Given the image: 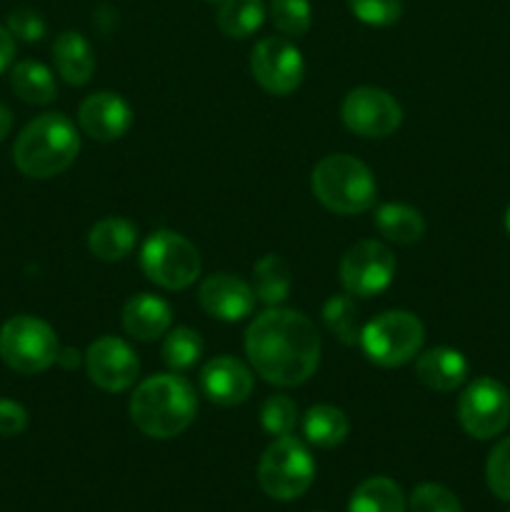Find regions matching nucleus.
<instances>
[{
  "mask_svg": "<svg viewBox=\"0 0 510 512\" xmlns=\"http://www.w3.org/2000/svg\"><path fill=\"white\" fill-rule=\"evenodd\" d=\"M200 390L215 405H240L253 393V373L238 358L218 355L200 370Z\"/></svg>",
  "mask_w": 510,
  "mask_h": 512,
  "instance_id": "nucleus-16",
  "label": "nucleus"
},
{
  "mask_svg": "<svg viewBox=\"0 0 510 512\" xmlns=\"http://www.w3.org/2000/svg\"><path fill=\"white\" fill-rule=\"evenodd\" d=\"M245 353L260 378L293 388L318 370L320 335L303 313L275 305L248 325Z\"/></svg>",
  "mask_w": 510,
  "mask_h": 512,
  "instance_id": "nucleus-1",
  "label": "nucleus"
},
{
  "mask_svg": "<svg viewBox=\"0 0 510 512\" xmlns=\"http://www.w3.org/2000/svg\"><path fill=\"white\" fill-rule=\"evenodd\" d=\"M55 330L35 315H15L0 328V358L20 375H35L58 363Z\"/></svg>",
  "mask_w": 510,
  "mask_h": 512,
  "instance_id": "nucleus-6",
  "label": "nucleus"
},
{
  "mask_svg": "<svg viewBox=\"0 0 510 512\" xmlns=\"http://www.w3.org/2000/svg\"><path fill=\"white\" fill-rule=\"evenodd\" d=\"M198 413L193 385L175 373L153 375L135 388L130 398V420L143 435L168 440L188 430Z\"/></svg>",
  "mask_w": 510,
  "mask_h": 512,
  "instance_id": "nucleus-2",
  "label": "nucleus"
},
{
  "mask_svg": "<svg viewBox=\"0 0 510 512\" xmlns=\"http://www.w3.org/2000/svg\"><path fill=\"white\" fill-rule=\"evenodd\" d=\"M213 3H215V0H213ZM220 3H223V0H220Z\"/></svg>",
  "mask_w": 510,
  "mask_h": 512,
  "instance_id": "nucleus-40",
  "label": "nucleus"
},
{
  "mask_svg": "<svg viewBox=\"0 0 510 512\" xmlns=\"http://www.w3.org/2000/svg\"><path fill=\"white\" fill-rule=\"evenodd\" d=\"M203 355V338L198 335V330L193 328H173L165 333L163 343V360L173 373H183L190 370Z\"/></svg>",
  "mask_w": 510,
  "mask_h": 512,
  "instance_id": "nucleus-27",
  "label": "nucleus"
},
{
  "mask_svg": "<svg viewBox=\"0 0 510 512\" xmlns=\"http://www.w3.org/2000/svg\"><path fill=\"white\" fill-rule=\"evenodd\" d=\"M313 193L320 203L338 215H358L375 205L378 183L363 160L353 155H325L313 170Z\"/></svg>",
  "mask_w": 510,
  "mask_h": 512,
  "instance_id": "nucleus-4",
  "label": "nucleus"
},
{
  "mask_svg": "<svg viewBox=\"0 0 510 512\" xmlns=\"http://www.w3.org/2000/svg\"><path fill=\"white\" fill-rule=\"evenodd\" d=\"M345 128L360 138H388L403 123V108L390 93L380 88H353L340 105Z\"/></svg>",
  "mask_w": 510,
  "mask_h": 512,
  "instance_id": "nucleus-11",
  "label": "nucleus"
},
{
  "mask_svg": "<svg viewBox=\"0 0 510 512\" xmlns=\"http://www.w3.org/2000/svg\"><path fill=\"white\" fill-rule=\"evenodd\" d=\"M375 228L383 238L398 245H413L425 235V220L415 208L405 203H385L373 215Z\"/></svg>",
  "mask_w": 510,
  "mask_h": 512,
  "instance_id": "nucleus-21",
  "label": "nucleus"
},
{
  "mask_svg": "<svg viewBox=\"0 0 510 512\" xmlns=\"http://www.w3.org/2000/svg\"><path fill=\"white\" fill-rule=\"evenodd\" d=\"M410 512H463L460 500L448 488L435 483H423L410 495Z\"/></svg>",
  "mask_w": 510,
  "mask_h": 512,
  "instance_id": "nucleus-33",
  "label": "nucleus"
},
{
  "mask_svg": "<svg viewBox=\"0 0 510 512\" xmlns=\"http://www.w3.org/2000/svg\"><path fill=\"white\" fill-rule=\"evenodd\" d=\"M28 428V410L15 400H0V435L15 438Z\"/></svg>",
  "mask_w": 510,
  "mask_h": 512,
  "instance_id": "nucleus-35",
  "label": "nucleus"
},
{
  "mask_svg": "<svg viewBox=\"0 0 510 512\" xmlns=\"http://www.w3.org/2000/svg\"><path fill=\"white\" fill-rule=\"evenodd\" d=\"M348 8L360 23L375 25V28L398 23L400 15H403L400 0H348Z\"/></svg>",
  "mask_w": 510,
  "mask_h": 512,
  "instance_id": "nucleus-32",
  "label": "nucleus"
},
{
  "mask_svg": "<svg viewBox=\"0 0 510 512\" xmlns=\"http://www.w3.org/2000/svg\"><path fill=\"white\" fill-rule=\"evenodd\" d=\"M140 268L150 283L165 290H185L198 280L200 255L188 238L173 230H158L140 250Z\"/></svg>",
  "mask_w": 510,
  "mask_h": 512,
  "instance_id": "nucleus-8",
  "label": "nucleus"
},
{
  "mask_svg": "<svg viewBox=\"0 0 510 512\" xmlns=\"http://www.w3.org/2000/svg\"><path fill=\"white\" fill-rule=\"evenodd\" d=\"M323 323L340 343L355 345L360 343V325H358V305H355L353 295H333L328 303L323 305Z\"/></svg>",
  "mask_w": 510,
  "mask_h": 512,
  "instance_id": "nucleus-28",
  "label": "nucleus"
},
{
  "mask_svg": "<svg viewBox=\"0 0 510 512\" xmlns=\"http://www.w3.org/2000/svg\"><path fill=\"white\" fill-rule=\"evenodd\" d=\"M395 278L393 250L378 240H360L345 250L340 260V283L355 298H373L383 293Z\"/></svg>",
  "mask_w": 510,
  "mask_h": 512,
  "instance_id": "nucleus-10",
  "label": "nucleus"
},
{
  "mask_svg": "<svg viewBox=\"0 0 510 512\" xmlns=\"http://www.w3.org/2000/svg\"><path fill=\"white\" fill-rule=\"evenodd\" d=\"M348 512H405V495L390 478H368L355 488Z\"/></svg>",
  "mask_w": 510,
  "mask_h": 512,
  "instance_id": "nucleus-25",
  "label": "nucleus"
},
{
  "mask_svg": "<svg viewBox=\"0 0 510 512\" xmlns=\"http://www.w3.org/2000/svg\"><path fill=\"white\" fill-rule=\"evenodd\" d=\"M415 375L423 385L438 393H450L460 388L468 378V360L455 348H430L415 360Z\"/></svg>",
  "mask_w": 510,
  "mask_h": 512,
  "instance_id": "nucleus-17",
  "label": "nucleus"
},
{
  "mask_svg": "<svg viewBox=\"0 0 510 512\" xmlns=\"http://www.w3.org/2000/svg\"><path fill=\"white\" fill-rule=\"evenodd\" d=\"M53 63L68 85H85L93 78L95 55L88 40L75 30H65L53 43Z\"/></svg>",
  "mask_w": 510,
  "mask_h": 512,
  "instance_id": "nucleus-19",
  "label": "nucleus"
},
{
  "mask_svg": "<svg viewBox=\"0 0 510 512\" xmlns=\"http://www.w3.org/2000/svg\"><path fill=\"white\" fill-rule=\"evenodd\" d=\"M80 150L75 125L63 113H43L20 130L13 160L28 178L45 180L65 173Z\"/></svg>",
  "mask_w": 510,
  "mask_h": 512,
  "instance_id": "nucleus-3",
  "label": "nucleus"
},
{
  "mask_svg": "<svg viewBox=\"0 0 510 512\" xmlns=\"http://www.w3.org/2000/svg\"><path fill=\"white\" fill-rule=\"evenodd\" d=\"M273 25L285 38H300L310 30V3L308 0H273L270 3Z\"/></svg>",
  "mask_w": 510,
  "mask_h": 512,
  "instance_id": "nucleus-30",
  "label": "nucleus"
},
{
  "mask_svg": "<svg viewBox=\"0 0 510 512\" xmlns=\"http://www.w3.org/2000/svg\"><path fill=\"white\" fill-rule=\"evenodd\" d=\"M8 30L13 38L25 40V43H38L45 35V20L35 10L18 8L8 15Z\"/></svg>",
  "mask_w": 510,
  "mask_h": 512,
  "instance_id": "nucleus-34",
  "label": "nucleus"
},
{
  "mask_svg": "<svg viewBox=\"0 0 510 512\" xmlns=\"http://www.w3.org/2000/svg\"><path fill=\"white\" fill-rule=\"evenodd\" d=\"M260 425L273 438L290 435L298 425V405L288 395H270L260 408Z\"/></svg>",
  "mask_w": 510,
  "mask_h": 512,
  "instance_id": "nucleus-29",
  "label": "nucleus"
},
{
  "mask_svg": "<svg viewBox=\"0 0 510 512\" xmlns=\"http://www.w3.org/2000/svg\"><path fill=\"white\" fill-rule=\"evenodd\" d=\"M253 78L270 95H290L303 83L305 63L300 50L285 35L263 38L250 53Z\"/></svg>",
  "mask_w": 510,
  "mask_h": 512,
  "instance_id": "nucleus-12",
  "label": "nucleus"
},
{
  "mask_svg": "<svg viewBox=\"0 0 510 512\" xmlns=\"http://www.w3.org/2000/svg\"><path fill=\"white\" fill-rule=\"evenodd\" d=\"M173 323V310L163 298L150 293H140L130 298L123 308V328L125 333L133 335L135 340H150L163 338Z\"/></svg>",
  "mask_w": 510,
  "mask_h": 512,
  "instance_id": "nucleus-18",
  "label": "nucleus"
},
{
  "mask_svg": "<svg viewBox=\"0 0 510 512\" xmlns=\"http://www.w3.org/2000/svg\"><path fill=\"white\" fill-rule=\"evenodd\" d=\"M78 123L85 135L100 140V143H110L128 133L133 125V110H130L128 100L120 98L118 93L100 90L80 103Z\"/></svg>",
  "mask_w": 510,
  "mask_h": 512,
  "instance_id": "nucleus-15",
  "label": "nucleus"
},
{
  "mask_svg": "<svg viewBox=\"0 0 510 512\" xmlns=\"http://www.w3.org/2000/svg\"><path fill=\"white\" fill-rule=\"evenodd\" d=\"M13 58H15V38L10 35L8 28L0 25V73L10 68Z\"/></svg>",
  "mask_w": 510,
  "mask_h": 512,
  "instance_id": "nucleus-36",
  "label": "nucleus"
},
{
  "mask_svg": "<svg viewBox=\"0 0 510 512\" xmlns=\"http://www.w3.org/2000/svg\"><path fill=\"white\" fill-rule=\"evenodd\" d=\"M198 303L210 318L238 323L253 313L255 293L253 285H248L245 280L230 273H215L200 283Z\"/></svg>",
  "mask_w": 510,
  "mask_h": 512,
  "instance_id": "nucleus-14",
  "label": "nucleus"
},
{
  "mask_svg": "<svg viewBox=\"0 0 510 512\" xmlns=\"http://www.w3.org/2000/svg\"><path fill=\"white\" fill-rule=\"evenodd\" d=\"M315 463L305 443L293 435L275 438L258 465V483L275 500H295L313 485Z\"/></svg>",
  "mask_w": 510,
  "mask_h": 512,
  "instance_id": "nucleus-7",
  "label": "nucleus"
},
{
  "mask_svg": "<svg viewBox=\"0 0 510 512\" xmlns=\"http://www.w3.org/2000/svg\"><path fill=\"white\" fill-rule=\"evenodd\" d=\"M263 0H223L218 8V28L228 38H248L263 25Z\"/></svg>",
  "mask_w": 510,
  "mask_h": 512,
  "instance_id": "nucleus-26",
  "label": "nucleus"
},
{
  "mask_svg": "<svg viewBox=\"0 0 510 512\" xmlns=\"http://www.w3.org/2000/svg\"><path fill=\"white\" fill-rule=\"evenodd\" d=\"M425 343V328L408 310H388L360 330V348L380 368L410 363Z\"/></svg>",
  "mask_w": 510,
  "mask_h": 512,
  "instance_id": "nucleus-5",
  "label": "nucleus"
},
{
  "mask_svg": "<svg viewBox=\"0 0 510 512\" xmlns=\"http://www.w3.org/2000/svg\"><path fill=\"white\" fill-rule=\"evenodd\" d=\"M458 420L475 440H490L510 425V393L493 378H478L458 398Z\"/></svg>",
  "mask_w": 510,
  "mask_h": 512,
  "instance_id": "nucleus-9",
  "label": "nucleus"
},
{
  "mask_svg": "<svg viewBox=\"0 0 510 512\" xmlns=\"http://www.w3.org/2000/svg\"><path fill=\"white\" fill-rule=\"evenodd\" d=\"M85 370L90 383L98 385L105 393H123L138 380L140 360L125 340L115 335H103L90 343L85 353Z\"/></svg>",
  "mask_w": 510,
  "mask_h": 512,
  "instance_id": "nucleus-13",
  "label": "nucleus"
},
{
  "mask_svg": "<svg viewBox=\"0 0 510 512\" xmlns=\"http://www.w3.org/2000/svg\"><path fill=\"white\" fill-rule=\"evenodd\" d=\"M58 363L63 365V368H78L80 353H78V350H63V348H60Z\"/></svg>",
  "mask_w": 510,
  "mask_h": 512,
  "instance_id": "nucleus-37",
  "label": "nucleus"
},
{
  "mask_svg": "<svg viewBox=\"0 0 510 512\" xmlns=\"http://www.w3.org/2000/svg\"><path fill=\"white\" fill-rule=\"evenodd\" d=\"M505 228H508V233H510V205H508V210H505Z\"/></svg>",
  "mask_w": 510,
  "mask_h": 512,
  "instance_id": "nucleus-39",
  "label": "nucleus"
},
{
  "mask_svg": "<svg viewBox=\"0 0 510 512\" xmlns=\"http://www.w3.org/2000/svg\"><path fill=\"white\" fill-rule=\"evenodd\" d=\"M10 88H13V93L23 103L30 105H48L58 95L53 73L43 63H38V60H20L10 70Z\"/></svg>",
  "mask_w": 510,
  "mask_h": 512,
  "instance_id": "nucleus-22",
  "label": "nucleus"
},
{
  "mask_svg": "<svg viewBox=\"0 0 510 512\" xmlns=\"http://www.w3.org/2000/svg\"><path fill=\"white\" fill-rule=\"evenodd\" d=\"M293 288V278H290V268L280 255H263L253 268V293L255 300L260 303L275 305L285 303Z\"/></svg>",
  "mask_w": 510,
  "mask_h": 512,
  "instance_id": "nucleus-24",
  "label": "nucleus"
},
{
  "mask_svg": "<svg viewBox=\"0 0 510 512\" xmlns=\"http://www.w3.org/2000/svg\"><path fill=\"white\" fill-rule=\"evenodd\" d=\"M485 480L495 498L510 503V438H503L488 455Z\"/></svg>",
  "mask_w": 510,
  "mask_h": 512,
  "instance_id": "nucleus-31",
  "label": "nucleus"
},
{
  "mask_svg": "<svg viewBox=\"0 0 510 512\" xmlns=\"http://www.w3.org/2000/svg\"><path fill=\"white\" fill-rule=\"evenodd\" d=\"M138 228L125 218H103L88 233L90 253L105 263H115L133 253Z\"/></svg>",
  "mask_w": 510,
  "mask_h": 512,
  "instance_id": "nucleus-20",
  "label": "nucleus"
},
{
  "mask_svg": "<svg viewBox=\"0 0 510 512\" xmlns=\"http://www.w3.org/2000/svg\"><path fill=\"white\" fill-rule=\"evenodd\" d=\"M303 433L318 448H338L348 438L350 420L335 405H313L303 418Z\"/></svg>",
  "mask_w": 510,
  "mask_h": 512,
  "instance_id": "nucleus-23",
  "label": "nucleus"
},
{
  "mask_svg": "<svg viewBox=\"0 0 510 512\" xmlns=\"http://www.w3.org/2000/svg\"><path fill=\"white\" fill-rule=\"evenodd\" d=\"M10 128H13V113L0 103V140L10 133Z\"/></svg>",
  "mask_w": 510,
  "mask_h": 512,
  "instance_id": "nucleus-38",
  "label": "nucleus"
}]
</instances>
